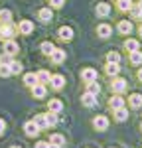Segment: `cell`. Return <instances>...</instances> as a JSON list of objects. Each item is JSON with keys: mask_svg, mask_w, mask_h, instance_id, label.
Returning a JSON list of instances; mask_svg holds the SVG:
<instances>
[{"mask_svg": "<svg viewBox=\"0 0 142 148\" xmlns=\"http://www.w3.org/2000/svg\"><path fill=\"white\" fill-rule=\"evenodd\" d=\"M128 105H130V109H140L142 107V95H138V93L130 95L128 97Z\"/></svg>", "mask_w": 142, "mask_h": 148, "instance_id": "9a60e30c", "label": "cell"}, {"mask_svg": "<svg viewBox=\"0 0 142 148\" xmlns=\"http://www.w3.org/2000/svg\"><path fill=\"white\" fill-rule=\"evenodd\" d=\"M49 142H53V144H59V146H63V144H65V138L61 136V134H51V136H49Z\"/></svg>", "mask_w": 142, "mask_h": 148, "instance_id": "f546056e", "label": "cell"}, {"mask_svg": "<svg viewBox=\"0 0 142 148\" xmlns=\"http://www.w3.org/2000/svg\"><path fill=\"white\" fill-rule=\"evenodd\" d=\"M138 32H140V36H142V26H140V30H138Z\"/></svg>", "mask_w": 142, "mask_h": 148, "instance_id": "7bdbcfd3", "label": "cell"}, {"mask_svg": "<svg viewBox=\"0 0 142 148\" xmlns=\"http://www.w3.org/2000/svg\"><path fill=\"white\" fill-rule=\"evenodd\" d=\"M0 20H2V22H10L12 20V12L10 10H2L0 12Z\"/></svg>", "mask_w": 142, "mask_h": 148, "instance_id": "d590c367", "label": "cell"}, {"mask_svg": "<svg viewBox=\"0 0 142 148\" xmlns=\"http://www.w3.org/2000/svg\"><path fill=\"white\" fill-rule=\"evenodd\" d=\"M49 85H51L53 89H61V87L65 85V77H63V75H51V77H49Z\"/></svg>", "mask_w": 142, "mask_h": 148, "instance_id": "52a82bcc", "label": "cell"}, {"mask_svg": "<svg viewBox=\"0 0 142 148\" xmlns=\"http://www.w3.org/2000/svg\"><path fill=\"white\" fill-rule=\"evenodd\" d=\"M49 146V142H44V140H42V142H38V144H36V148H47Z\"/></svg>", "mask_w": 142, "mask_h": 148, "instance_id": "f35d334b", "label": "cell"}, {"mask_svg": "<svg viewBox=\"0 0 142 148\" xmlns=\"http://www.w3.org/2000/svg\"><path fill=\"white\" fill-rule=\"evenodd\" d=\"M47 148H61V146H59V144H53V142H49V146H47Z\"/></svg>", "mask_w": 142, "mask_h": 148, "instance_id": "60d3db41", "label": "cell"}, {"mask_svg": "<svg viewBox=\"0 0 142 148\" xmlns=\"http://www.w3.org/2000/svg\"><path fill=\"white\" fill-rule=\"evenodd\" d=\"M138 79L142 81V69H140V71H138Z\"/></svg>", "mask_w": 142, "mask_h": 148, "instance_id": "b9f144b4", "label": "cell"}, {"mask_svg": "<svg viewBox=\"0 0 142 148\" xmlns=\"http://www.w3.org/2000/svg\"><path fill=\"white\" fill-rule=\"evenodd\" d=\"M81 103L85 105V107H95L97 105V95H93V93H83V97H81Z\"/></svg>", "mask_w": 142, "mask_h": 148, "instance_id": "277c9868", "label": "cell"}, {"mask_svg": "<svg viewBox=\"0 0 142 148\" xmlns=\"http://www.w3.org/2000/svg\"><path fill=\"white\" fill-rule=\"evenodd\" d=\"M47 109L49 111H53V113H61L63 111V103L59 101V99H49V103H47Z\"/></svg>", "mask_w": 142, "mask_h": 148, "instance_id": "7c38bea8", "label": "cell"}, {"mask_svg": "<svg viewBox=\"0 0 142 148\" xmlns=\"http://www.w3.org/2000/svg\"><path fill=\"white\" fill-rule=\"evenodd\" d=\"M22 63H20V61H12L10 63V71L12 73H22Z\"/></svg>", "mask_w": 142, "mask_h": 148, "instance_id": "e575fe53", "label": "cell"}, {"mask_svg": "<svg viewBox=\"0 0 142 148\" xmlns=\"http://www.w3.org/2000/svg\"><path fill=\"white\" fill-rule=\"evenodd\" d=\"M109 107L115 111V109H120V107H124V99L120 97V95H115V97H111L109 99Z\"/></svg>", "mask_w": 142, "mask_h": 148, "instance_id": "5bb4252c", "label": "cell"}, {"mask_svg": "<svg viewBox=\"0 0 142 148\" xmlns=\"http://www.w3.org/2000/svg\"><path fill=\"white\" fill-rule=\"evenodd\" d=\"M32 93H34V97L36 99H44V97H46V85H44V83H36L34 87H32Z\"/></svg>", "mask_w": 142, "mask_h": 148, "instance_id": "5b68a950", "label": "cell"}, {"mask_svg": "<svg viewBox=\"0 0 142 148\" xmlns=\"http://www.w3.org/2000/svg\"><path fill=\"white\" fill-rule=\"evenodd\" d=\"M93 125H95L97 130H106V128H109V119H106L105 114H99V116H95Z\"/></svg>", "mask_w": 142, "mask_h": 148, "instance_id": "7a4b0ae2", "label": "cell"}, {"mask_svg": "<svg viewBox=\"0 0 142 148\" xmlns=\"http://www.w3.org/2000/svg\"><path fill=\"white\" fill-rule=\"evenodd\" d=\"M105 71H106V75L115 77L118 71H120V65H118V63H113V61H109V63H106V67H105Z\"/></svg>", "mask_w": 142, "mask_h": 148, "instance_id": "44dd1931", "label": "cell"}, {"mask_svg": "<svg viewBox=\"0 0 142 148\" xmlns=\"http://www.w3.org/2000/svg\"><path fill=\"white\" fill-rule=\"evenodd\" d=\"M18 30H20V32H22V34H32V32H34V24L30 22V20H22V22L18 24Z\"/></svg>", "mask_w": 142, "mask_h": 148, "instance_id": "30bf717a", "label": "cell"}, {"mask_svg": "<svg viewBox=\"0 0 142 148\" xmlns=\"http://www.w3.org/2000/svg\"><path fill=\"white\" fill-rule=\"evenodd\" d=\"M36 75H38V83H47V81H49V77H51V75H49V73L46 71V69H42V71H38Z\"/></svg>", "mask_w": 142, "mask_h": 148, "instance_id": "83f0119b", "label": "cell"}, {"mask_svg": "<svg viewBox=\"0 0 142 148\" xmlns=\"http://www.w3.org/2000/svg\"><path fill=\"white\" fill-rule=\"evenodd\" d=\"M95 12H97V16L105 18V16H109V14H111V6H109L106 2H101V4H97V8H95Z\"/></svg>", "mask_w": 142, "mask_h": 148, "instance_id": "4fadbf2b", "label": "cell"}, {"mask_svg": "<svg viewBox=\"0 0 142 148\" xmlns=\"http://www.w3.org/2000/svg\"><path fill=\"white\" fill-rule=\"evenodd\" d=\"M97 34L101 36V38H109V36L113 34V28H111L109 24H101V26L97 28Z\"/></svg>", "mask_w": 142, "mask_h": 148, "instance_id": "d6986e66", "label": "cell"}, {"mask_svg": "<svg viewBox=\"0 0 142 148\" xmlns=\"http://www.w3.org/2000/svg\"><path fill=\"white\" fill-rule=\"evenodd\" d=\"M59 38L63 40V42H69V40H73V30H71L69 26H63V28H59Z\"/></svg>", "mask_w": 142, "mask_h": 148, "instance_id": "8fae6325", "label": "cell"}, {"mask_svg": "<svg viewBox=\"0 0 142 148\" xmlns=\"http://www.w3.org/2000/svg\"><path fill=\"white\" fill-rule=\"evenodd\" d=\"M128 12H130V16H132V18H136V20H142V8H140V6H136V8L132 6Z\"/></svg>", "mask_w": 142, "mask_h": 148, "instance_id": "d6a6232c", "label": "cell"}, {"mask_svg": "<svg viewBox=\"0 0 142 148\" xmlns=\"http://www.w3.org/2000/svg\"><path fill=\"white\" fill-rule=\"evenodd\" d=\"M24 83H26L28 87H34L36 83H38V75H36V73H26V75H24Z\"/></svg>", "mask_w": 142, "mask_h": 148, "instance_id": "d4e9b609", "label": "cell"}, {"mask_svg": "<svg viewBox=\"0 0 142 148\" xmlns=\"http://www.w3.org/2000/svg\"><path fill=\"white\" fill-rule=\"evenodd\" d=\"M0 63H12V56H8V53L0 56Z\"/></svg>", "mask_w": 142, "mask_h": 148, "instance_id": "74e56055", "label": "cell"}, {"mask_svg": "<svg viewBox=\"0 0 142 148\" xmlns=\"http://www.w3.org/2000/svg\"><path fill=\"white\" fill-rule=\"evenodd\" d=\"M49 57H51V61H53V63H63V61H65V51L55 47V49L49 53Z\"/></svg>", "mask_w": 142, "mask_h": 148, "instance_id": "8992f818", "label": "cell"}, {"mask_svg": "<svg viewBox=\"0 0 142 148\" xmlns=\"http://www.w3.org/2000/svg\"><path fill=\"white\" fill-rule=\"evenodd\" d=\"M53 49H55V46H53L51 42H44V44H42V51H44L46 56H49V53H51Z\"/></svg>", "mask_w": 142, "mask_h": 148, "instance_id": "836d02e7", "label": "cell"}, {"mask_svg": "<svg viewBox=\"0 0 142 148\" xmlns=\"http://www.w3.org/2000/svg\"><path fill=\"white\" fill-rule=\"evenodd\" d=\"M4 130H6V123H4V121H2V119H0V134H2V132H4Z\"/></svg>", "mask_w": 142, "mask_h": 148, "instance_id": "ab89813d", "label": "cell"}, {"mask_svg": "<svg viewBox=\"0 0 142 148\" xmlns=\"http://www.w3.org/2000/svg\"><path fill=\"white\" fill-rule=\"evenodd\" d=\"M113 91L115 93H124L126 91V81L124 79H115L113 81Z\"/></svg>", "mask_w": 142, "mask_h": 148, "instance_id": "ac0fdd59", "label": "cell"}, {"mask_svg": "<svg viewBox=\"0 0 142 148\" xmlns=\"http://www.w3.org/2000/svg\"><path fill=\"white\" fill-rule=\"evenodd\" d=\"M46 121H47V125H49V126H55V125L59 123L57 113H53V111H47V113H46Z\"/></svg>", "mask_w": 142, "mask_h": 148, "instance_id": "7402d4cb", "label": "cell"}, {"mask_svg": "<svg viewBox=\"0 0 142 148\" xmlns=\"http://www.w3.org/2000/svg\"><path fill=\"white\" fill-rule=\"evenodd\" d=\"M115 119H117L118 123L126 121V119H128V109H124V107H120V109H115Z\"/></svg>", "mask_w": 142, "mask_h": 148, "instance_id": "ffe728a7", "label": "cell"}, {"mask_svg": "<svg viewBox=\"0 0 142 148\" xmlns=\"http://www.w3.org/2000/svg\"><path fill=\"white\" fill-rule=\"evenodd\" d=\"M10 63H0V77H10Z\"/></svg>", "mask_w": 142, "mask_h": 148, "instance_id": "f1b7e54d", "label": "cell"}, {"mask_svg": "<svg viewBox=\"0 0 142 148\" xmlns=\"http://www.w3.org/2000/svg\"><path fill=\"white\" fill-rule=\"evenodd\" d=\"M81 77H83V81H97V71H95L93 67H87V69H83L81 71Z\"/></svg>", "mask_w": 142, "mask_h": 148, "instance_id": "9c48e42d", "label": "cell"}, {"mask_svg": "<svg viewBox=\"0 0 142 148\" xmlns=\"http://www.w3.org/2000/svg\"><path fill=\"white\" fill-rule=\"evenodd\" d=\"M87 91L93 93V95H99V91H101V85H99L97 81H89V83H87Z\"/></svg>", "mask_w": 142, "mask_h": 148, "instance_id": "4316f807", "label": "cell"}, {"mask_svg": "<svg viewBox=\"0 0 142 148\" xmlns=\"http://www.w3.org/2000/svg\"><path fill=\"white\" fill-rule=\"evenodd\" d=\"M34 123L40 126V130H42V128H49V125H47V121H46V114H38L34 119Z\"/></svg>", "mask_w": 142, "mask_h": 148, "instance_id": "484cf974", "label": "cell"}, {"mask_svg": "<svg viewBox=\"0 0 142 148\" xmlns=\"http://www.w3.org/2000/svg\"><path fill=\"white\" fill-rule=\"evenodd\" d=\"M130 63H132V65H140V63H142V51H140V49L130 51Z\"/></svg>", "mask_w": 142, "mask_h": 148, "instance_id": "603a6c76", "label": "cell"}, {"mask_svg": "<svg viewBox=\"0 0 142 148\" xmlns=\"http://www.w3.org/2000/svg\"><path fill=\"white\" fill-rule=\"evenodd\" d=\"M117 6L120 12H128L132 8V0H117Z\"/></svg>", "mask_w": 142, "mask_h": 148, "instance_id": "cb8c5ba5", "label": "cell"}, {"mask_svg": "<svg viewBox=\"0 0 142 148\" xmlns=\"http://www.w3.org/2000/svg\"><path fill=\"white\" fill-rule=\"evenodd\" d=\"M117 30H118V32H120L122 36H128L130 32H132V24H130L128 20H122V22H118Z\"/></svg>", "mask_w": 142, "mask_h": 148, "instance_id": "2e32d148", "label": "cell"}, {"mask_svg": "<svg viewBox=\"0 0 142 148\" xmlns=\"http://www.w3.org/2000/svg\"><path fill=\"white\" fill-rule=\"evenodd\" d=\"M49 4H51L53 8H61V6L65 4V0H49Z\"/></svg>", "mask_w": 142, "mask_h": 148, "instance_id": "8d00e7d4", "label": "cell"}, {"mask_svg": "<svg viewBox=\"0 0 142 148\" xmlns=\"http://www.w3.org/2000/svg\"><path fill=\"white\" fill-rule=\"evenodd\" d=\"M24 132H26L28 136H38V132H40V126L36 125L34 121H28V123L24 125Z\"/></svg>", "mask_w": 142, "mask_h": 148, "instance_id": "3957f363", "label": "cell"}, {"mask_svg": "<svg viewBox=\"0 0 142 148\" xmlns=\"http://www.w3.org/2000/svg\"><path fill=\"white\" fill-rule=\"evenodd\" d=\"M38 18H40L42 22H51V18H53V12L49 10V8H42V10L38 12Z\"/></svg>", "mask_w": 142, "mask_h": 148, "instance_id": "e0dca14e", "label": "cell"}, {"mask_svg": "<svg viewBox=\"0 0 142 148\" xmlns=\"http://www.w3.org/2000/svg\"><path fill=\"white\" fill-rule=\"evenodd\" d=\"M14 34H16V28L10 22H4L0 26V38L2 40H10V38H14Z\"/></svg>", "mask_w": 142, "mask_h": 148, "instance_id": "6da1fadb", "label": "cell"}, {"mask_svg": "<svg viewBox=\"0 0 142 148\" xmlns=\"http://www.w3.org/2000/svg\"><path fill=\"white\" fill-rule=\"evenodd\" d=\"M124 47H126L128 51H136V49H138V42H136V40H126V42H124Z\"/></svg>", "mask_w": 142, "mask_h": 148, "instance_id": "4dcf8cb0", "label": "cell"}, {"mask_svg": "<svg viewBox=\"0 0 142 148\" xmlns=\"http://www.w3.org/2000/svg\"><path fill=\"white\" fill-rule=\"evenodd\" d=\"M12 148H20V146H12Z\"/></svg>", "mask_w": 142, "mask_h": 148, "instance_id": "f6af8a7d", "label": "cell"}, {"mask_svg": "<svg viewBox=\"0 0 142 148\" xmlns=\"http://www.w3.org/2000/svg\"><path fill=\"white\" fill-rule=\"evenodd\" d=\"M106 61L118 63V61H120V53H118V51H109V53H106Z\"/></svg>", "mask_w": 142, "mask_h": 148, "instance_id": "1f68e13d", "label": "cell"}, {"mask_svg": "<svg viewBox=\"0 0 142 148\" xmlns=\"http://www.w3.org/2000/svg\"><path fill=\"white\" fill-rule=\"evenodd\" d=\"M18 44L16 42H12V38L10 40H6V44H4V53H8V56H14V53H18Z\"/></svg>", "mask_w": 142, "mask_h": 148, "instance_id": "ba28073f", "label": "cell"}, {"mask_svg": "<svg viewBox=\"0 0 142 148\" xmlns=\"http://www.w3.org/2000/svg\"><path fill=\"white\" fill-rule=\"evenodd\" d=\"M138 6H140V8H142V0H140V4H138Z\"/></svg>", "mask_w": 142, "mask_h": 148, "instance_id": "ee69618b", "label": "cell"}]
</instances>
